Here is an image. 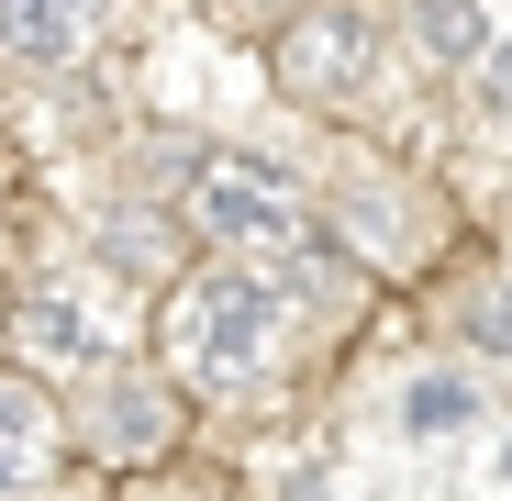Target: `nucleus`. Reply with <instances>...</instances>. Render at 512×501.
Here are the masks:
<instances>
[{"mask_svg":"<svg viewBox=\"0 0 512 501\" xmlns=\"http://www.w3.org/2000/svg\"><path fill=\"white\" fill-rule=\"evenodd\" d=\"M290 346V301L256 279V268H212L167 301V368L201 379V390H256Z\"/></svg>","mask_w":512,"mask_h":501,"instance_id":"1","label":"nucleus"},{"mask_svg":"<svg viewBox=\"0 0 512 501\" xmlns=\"http://www.w3.org/2000/svg\"><path fill=\"white\" fill-rule=\"evenodd\" d=\"M190 223L212 234V245H301V190L279 179L268 156H212L201 179H190Z\"/></svg>","mask_w":512,"mask_h":501,"instance_id":"2","label":"nucleus"},{"mask_svg":"<svg viewBox=\"0 0 512 501\" xmlns=\"http://www.w3.org/2000/svg\"><path fill=\"white\" fill-rule=\"evenodd\" d=\"M368 67H379V34L346 12V0H323V12H301V23L279 34V90L312 101V112H346V101L368 90Z\"/></svg>","mask_w":512,"mask_h":501,"instance_id":"3","label":"nucleus"},{"mask_svg":"<svg viewBox=\"0 0 512 501\" xmlns=\"http://www.w3.org/2000/svg\"><path fill=\"white\" fill-rule=\"evenodd\" d=\"M112 0H0V56H23V67H56L101 34Z\"/></svg>","mask_w":512,"mask_h":501,"instance_id":"4","label":"nucleus"},{"mask_svg":"<svg viewBox=\"0 0 512 501\" xmlns=\"http://www.w3.org/2000/svg\"><path fill=\"white\" fill-rule=\"evenodd\" d=\"M45 457H56V412H45V390L0 379V490L45 479Z\"/></svg>","mask_w":512,"mask_h":501,"instance_id":"5","label":"nucleus"},{"mask_svg":"<svg viewBox=\"0 0 512 501\" xmlns=\"http://www.w3.org/2000/svg\"><path fill=\"white\" fill-rule=\"evenodd\" d=\"M23 346H34L45 368H101V323L78 312L67 290H34V301H23Z\"/></svg>","mask_w":512,"mask_h":501,"instance_id":"6","label":"nucleus"},{"mask_svg":"<svg viewBox=\"0 0 512 501\" xmlns=\"http://www.w3.org/2000/svg\"><path fill=\"white\" fill-rule=\"evenodd\" d=\"M156 446H167V401L134 390V379H112L101 390V457H156Z\"/></svg>","mask_w":512,"mask_h":501,"instance_id":"7","label":"nucleus"},{"mask_svg":"<svg viewBox=\"0 0 512 501\" xmlns=\"http://www.w3.org/2000/svg\"><path fill=\"white\" fill-rule=\"evenodd\" d=\"M468 412H479V390H468L457 368H435V379H412V401H401V424H412V435H457Z\"/></svg>","mask_w":512,"mask_h":501,"instance_id":"8","label":"nucleus"},{"mask_svg":"<svg viewBox=\"0 0 512 501\" xmlns=\"http://www.w3.org/2000/svg\"><path fill=\"white\" fill-rule=\"evenodd\" d=\"M412 34L435 45V56H457V67L490 45V34H479V0H423V12H412Z\"/></svg>","mask_w":512,"mask_h":501,"instance_id":"9","label":"nucleus"},{"mask_svg":"<svg viewBox=\"0 0 512 501\" xmlns=\"http://www.w3.org/2000/svg\"><path fill=\"white\" fill-rule=\"evenodd\" d=\"M468 334H479L490 357H512V279H479L468 290Z\"/></svg>","mask_w":512,"mask_h":501,"instance_id":"10","label":"nucleus"},{"mask_svg":"<svg viewBox=\"0 0 512 501\" xmlns=\"http://www.w3.org/2000/svg\"><path fill=\"white\" fill-rule=\"evenodd\" d=\"M490 56V78H479V90H490V112H512V45H479Z\"/></svg>","mask_w":512,"mask_h":501,"instance_id":"11","label":"nucleus"},{"mask_svg":"<svg viewBox=\"0 0 512 501\" xmlns=\"http://www.w3.org/2000/svg\"><path fill=\"white\" fill-rule=\"evenodd\" d=\"M501 468H512V457H501Z\"/></svg>","mask_w":512,"mask_h":501,"instance_id":"12","label":"nucleus"}]
</instances>
